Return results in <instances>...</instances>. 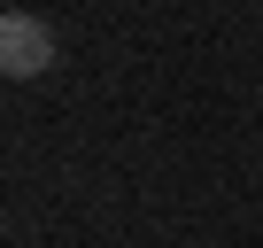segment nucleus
Masks as SVG:
<instances>
[{
	"label": "nucleus",
	"instance_id": "f257e3e1",
	"mask_svg": "<svg viewBox=\"0 0 263 248\" xmlns=\"http://www.w3.org/2000/svg\"><path fill=\"white\" fill-rule=\"evenodd\" d=\"M54 70V31L31 8H0V78H47Z\"/></svg>",
	"mask_w": 263,
	"mask_h": 248
}]
</instances>
